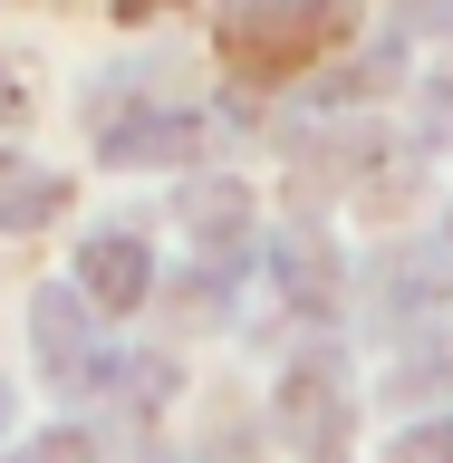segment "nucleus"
<instances>
[{"label": "nucleus", "instance_id": "1", "mask_svg": "<svg viewBox=\"0 0 453 463\" xmlns=\"http://www.w3.org/2000/svg\"><path fill=\"white\" fill-rule=\"evenodd\" d=\"M29 338H39L49 376H68V386L107 376V357H97V338H87V299H78V289H39V309H29Z\"/></svg>", "mask_w": 453, "mask_h": 463}, {"label": "nucleus", "instance_id": "2", "mask_svg": "<svg viewBox=\"0 0 453 463\" xmlns=\"http://www.w3.org/2000/svg\"><path fill=\"white\" fill-rule=\"evenodd\" d=\"M145 280H155V260H145L136 232H97L78 251V299H97V309H136Z\"/></svg>", "mask_w": 453, "mask_h": 463}, {"label": "nucleus", "instance_id": "3", "mask_svg": "<svg viewBox=\"0 0 453 463\" xmlns=\"http://www.w3.org/2000/svg\"><path fill=\"white\" fill-rule=\"evenodd\" d=\"M280 415L309 434V454H338V425H347V405H338V367H328V357H318V367H289Z\"/></svg>", "mask_w": 453, "mask_h": 463}, {"label": "nucleus", "instance_id": "4", "mask_svg": "<svg viewBox=\"0 0 453 463\" xmlns=\"http://www.w3.org/2000/svg\"><path fill=\"white\" fill-rule=\"evenodd\" d=\"M193 145H203L193 116H116V126H107L116 165H174V155H193Z\"/></svg>", "mask_w": 453, "mask_h": 463}, {"label": "nucleus", "instance_id": "5", "mask_svg": "<svg viewBox=\"0 0 453 463\" xmlns=\"http://www.w3.org/2000/svg\"><path fill=\"white\" fill-rule=\"evenodd\" d=\"M58 203H68V184H58V174H29V165H10V155H0V232L49 222Z\"/></svg>", "mask_w": 453, "mask_h": 463}, {"label": "nucleus", "instance_id": "6", "mask_svg": "<svg viewBox=\"0 0 453 463\" xmlns=\"http://www.w3.org/2000/svg\"><path fill=\"white\" fill-rule=\"evenodd\" d=\"M280 280H289V299H299L309 318L338 309V270H328V251H318L309 232H299V241H280Z\"/></svg>", "mask_w": 453, "mask_h": 463}, {"label": "nucleus", "instance_id": "7", "mask_svg": "<svg viewBox=\"0 0 453 463\" xmlns=\"http://www.w3.org/2000/svg\"><path fill=\"white\" fill-rule=\"evenodd\" d=\"M184 213L203 222V241H222V232L251 213V203H241V184H193V194H184Z\"/></svg>", "mask_w": 453, "mask_h": 463}, {"label": "nucleus", "instance_id": "8", "mask_svg": "<svg viewBox=\"0 0 453 463\" xmlns=\"http://www.w3.org/2000/svg\"><path fill=\"white\" fill-rule=\"evenodd\" d=\"M396 463H453V425H425V434H405Z\"/></svg>", "mask_w": 453, "mask_h": 463}, {"label": "nucleus", "instance_id": "9", "mask_svg": "<svg viewBox=\"0 0 453 463\" xmlns=\"http://www.w3.org/2000/svg\"><path fill=\"white\" fill-rule=\"evenodd\" d=\"M20 463H97V454H87V434H39Z\"/></svg>", "mask_w": 453, "mask_h": 463}, {"label": "nucleus", "instance_id": "10", "mask_svg": "<svg viewBox=\"0 0 453 463\" xmlns=\"http://www.w3.org/2000/svg\"><path fill=\"white\" fill-rule=\"evenodd\" d=\"M415 20H425V29H444V20H453V0H415Z\"/></svg>", "mask_w": 453, "mask_h": 463}, {"label": "nucleus", "instance_id": "11", "mask_svg": "<svg viewBox=\"0 0 453 463\" xmlns=\"http://www.w3.org/2000/svg\"><path fill=\"white\" fill-rule=\"evenodd\" d=\"M29 107V97H20V87H10V78H0V116H20Z\"/></svg>", "mask_w": 453, "mask_h": 463}, {"label": "nucleus", "instance_id": "12", "mask_svg": "<svg viewBox=\"0 0 453 463\" xmlns=\"http://www.w3.org/2000/svg\"><path fill=\"white\" fill-rule=\"evenodd\" d=\"M0 425H10V396H0Z\"/></svg>", "mask_w": 453, "mask_h": 463}]
</instances>
